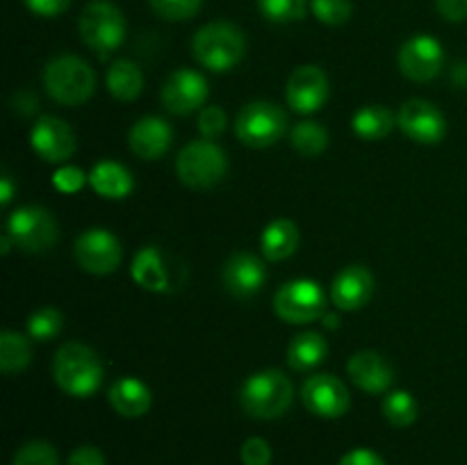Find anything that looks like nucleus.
<instances>
[{"instance_id": "1", "label": "nucleus", "mask_w": 467, "mask_h": 465, "mask_svg": "<svg viewBox=\"0 0 467 465\" xmlns=\"http://www.w3.org/2000/svg\"><path fill=\"white\" fill-rule=\"evenodd\" d=\"M103 363H100L99 354L82 342H67L55 354V383L67 395L78 397V399L94 395L103 383Z\"/></svg>"}, {"instance_id": "2", "label": "nucleus", "mask_w": 467, "mask_h": 465, "mask_svg": "<svg viewBox=\"0 0 467 465\" xmlns=\"http://www.w3.org/2000/svg\"><path fill=\"white\" fill-rule=\"evenodd\" d=\"M246 39L237 26L228 21H213L201 27L192 39V55L201 67L214 73H226L242 62Z\"/></svg>"}, {"instance_id": "3", "label": "nucleus", "mask_w": 467, "mask_h": 465, "mask_svg": "<svg viewBox=\"0 0 467 465\" xmlns=\"http://www.w3.org/2000/svg\"><path fill=\"white\" fill-rule=\"evenodd\" d=\"M295 388L281 369H263L251 374L240 390V404L255 419H276L292 406Z\"/></svg>"}, {"instance_id": "4", "label": "nucleus", "mask_w": 467, "mask_h": 465, "mask_svg": "<svg viewBox=\"0 0 467 465\" xmlns=\"http://www.w3.org/2000/svg\"><path fill=\"white\" fill-rule=\"evenodd\" d=\"M44 87L59 105H82L94 96L96 76L85 59L76 55H59L46 64Z\"/></svg>"}, {"instance_id": "5", "label": "nucleus", "mask_w": 467, "mask_h": 465, "mask_svg": "<svg viewBox=\"0 0 467 465\" xmlns=\"http://www.w3.org/2000/svg\"><path fill=\"white\" fill-rule=\"evenodd\" d=\"M228 158L213 140L190 141L176 158V173L192 190H210L226 178Z\"/></svg>"}, {"instance_id": "6", "label": "nucleus", "mask_w": 467, "mask_h": 465, "mask_svg": "<svg viewBox=\"0 0 467 465\" xmlns=\"http://www.w3.org/2000/svg\"><path fill=\"white\" fill-rule=\"evenodd\" d=\"M287 130V117L278 105L254 100L237 112L235 135L249 149L274 146Z\"/></svg>"}, {"instance_id": "7", "label": "nucleus", "mask_w": 467, "mask_h": 465, "mask_svg": "<svg viewBox=\"0 0 467 465\" xmlns=\"http://www.w3.org/2000/svg\"><path fill=\"white\" fill-rule=\"evenodd\" d=\"M80 36L96 53L108 55L126 39V18L109 0H91L80 14Z\"/></svg>"}, {"instance_id": "8", "label": "nucleus", "mask_w": 467, "mask_h": 465, "mask_svg": "<svg viewBox=\"0 0 467 465\" xmlns=\"http://www.w3.org/2000/svg\"><path fill=\"white\" fill-rule=\"evenodd\" d=\"M274 310L287 324H310L327 315V294L317 281L296 278L278 287Z\"/></svg>"}, {"instance_id": "9", "label": "nucleus", "mask_w": 467, "mask_h": 465, "mask_svg": "<svg viewBox=\"0 0 467 465\" xmlns=\"http://www.w3.org/2000/svg\"><path fill=\"white\" fill-rule=\"evenodd\" d=\"M7 232L26 253H44L57 242L59 226L57 219L41 205H23L9 217Z\"/></svg>"}, {"instance_id": "10", "label": "nucleus", "mask_w": 467, "mask_h": 465, "mask_svg": "<svg viewBox=\"0 0 467 465\" xmlns=\"http://www.w3.org/2000/svg\"><path fill=\"white\" fill-rule=\"evenodd\" d=\"M73 255L85 272L99 274V276L117 272L123 258L119 240L105 228H89V231L80 232Z\"/></svg>"}, {"instance_id": "11", "label": "nucleus", "mask_w": 467, "mask_h": 465, "mask_svg": "<svg viewBox=\"0 0 467 465\" xmlns=\"http://www.w3.org/2000/svg\"><path fill=\"white\" fill-rule=\"evenodd\" d=\"M397 126L409 140L424 146L441 144L447 132V123L441 109L424 98L406 100L397 112Z\"/></svg>"}, {"instance_id": "12", "label": "nucleus", "mask_w": 467, "mask_h": 465, "mask_svg": "<svg viewBox=\"0 0 467 465\" xmlns=\"http://www.w3.org/2000/svg\"><path fill=\"white\" fill-rule=\"evenodd\" d=\"M304 406L317 418L336 419L349 410L351 397L345 383L333 374H317L310 377L301 388Z\"/></svg>"}, {"instance_id": "13", "label": "nucleus", "mask_w": 467, "mask_h": 465, "mask_svg": "<svg viewBox=\"0 0 467 465\" xmlns=\"http://www.w3.org/2000/svg\"><path fill=\"white\" fill-rule=\"evenodd\" d=\"M445 62V50L441 41L429 35H418L406 41L397 55L400 71L415 82H429L441 73Z\"/></svg>"}, {"instance_id": "14", "label": "nucleus", "mask_w": 467, "mask_h": 465, "mask_svg": "<svg viewBox=\"0 0 467 465\" xmlns=\"http://www.w3.org/2000/svg\"><path fill=\"white\" fill-rule=\"evenodd\" d=\"M30 146L44 162L62 164L76 153V132L64 119L41 117L30 130Z\"/></svg>"}, {"instance_id": "15", "label": "nucleus", "mask_w": 467, "mask_h": 465, "mask_svg": "<svg viewBox=\"0 0 467 465\" xmlns=\"http://www.w3.org/2000/svg\"><path fill=\"white\" fill-rule=\"evenodd\" d=\"M285 100L295 112L313 114L324 108L328 100V78L319 67L306 64L295 68V73L287 80Z\"/></svg>"}, {"instance_id": "16", "label": "nucleus", "mask_w": 467, "mask_h": 465, "mask_svg": "<svg viewBox=\"0 0 467 465\" xmlns=\"http://www.w3.org/2000/svg\"><path fill=\"white\" fill-rule=\"evenodd\" d=\"M160 98L171 114H192L208 98V82L192 68H178L167 78Z\"/></svg>"}, {"instance_id": "17", "label": "nucleus", "mask_w": 467, "mask_h": 465, "mask_svg": "<svg viewBox=\"0 0 467 465\" xmlns=\"http://www.w3.org/2000/svg\"><path fill=\"white\" fill-rule=\"evenodd\" d=\"M223 287L231 292L237 299H249V296L258 294L263 290L265 281H267V269H265L263 260L258 255L249 253V251H240L233 253L226 260L222 269Z\"/></svg>"}, {"instance_id": "18", "label": "nucleus", "mask_w": 467, "mask_h": 465, "mask_svg": "<svg viewBox=\"0 0 467 465\" xmlns=\"http://www.w3.org/2000/svg\"><path fill=\"white\" fill-rule=\"evenodd\" d=\"M374 294V276L363 264H351L342 269L331 285V301L340 310L354 313L365 308Z\"/></svg>"}, {"instance_id": "19", "label": "nucleus", "mask_w": 467, "mask_h": 465, "mask_svg": "<svg viewBox=\"0 0 467 465\" xmlns=\"http://www.w3.org/2000/svg\"><path fill=\"white\" fill-rule=\"evenodd\" d=\"M349 378L365 392H386L395 381V369L377 351H358L347 363Z\"/></svg>"}, {"instance_id": "20", "label": "nucleus", "mask_w": 467, "mask_h": 465, "mask_svg": "<svg viewBox=\"0 0 467 465\" xmlns=\"http://www.w3.org/2000/svg\"><path fill=\"white\" fill-rule=\"evenodd\" d=\"M173 141V130L164 119L160 117H141L130 128L128 144L132 153L141 160H158L169 150Z\"/></svg>"}, {"instance_id": "21", "label": "nucleus", "mask_w": 467, "mask_h": 465, "mask_svg": "<svg viewBox=\"0 0 467 465\" xmlns=\"http://www.w3.org/2000/svg\"><path fill=\"white\" fill-rule=\"evenodd\" d=\"M132 278L146 292H158V294L173 287L171 269L158 246H144L137 251L135 260H132Z\"/></svg>"}, {"instance_id": "22", "label": "nucleus", "mask_w": 467, "mask_h": 465, "mask_svg": "<svg viewBox=\"0 0 467 465\" xmlns=\"http://www.w3.org/2000/svg\"><path fill=\"white\" fill-rule=\"evenodd\" d=\"M108 401L123 418H141L150 408V390L135 377H119L109 386Z\"/></svg>"}, {"instance_id": "23", "label": "nucleus", "mask_w": 467, "mask_h": 465, "mask_svg": "<svg viewBox=\"0 0 467 465\" xmlns=\"http://www.w3.org/2000/svg\"><path fill=\"white\" fill-rule=\"evenodd\" d=\"M89 185L103 199H126L132 191V173L114 160H100L91 169Z\"/></svg>"}, {"instance_id": "24", "label": "nucleus", "mask_w": 467, "mask_h": 465, "mask_svg": "<svg viewBox=\"0 0 467 465\" xmlns=\"http://www.w3.org/2000/svg\"><path fill=\"white\" fill-rule=\"evenodd\" d=\"M296 249H299V228L290 219H276L263 231L260 251L272 263L290 258Z\"/></svg>"}, {"instance_id": "25", "label": "nucleus", "mask_w": 467, "mask_h": 465, "mask_svg": "<svg viewBox=\"0 0 467 465\" xmlns=\"http://www.w3.org/2000/svg\"><path fill=\"white\" fill-rule=\"evenodd\" d=\"M328 356V345L324 336L315 331L299 333L290 340L287 346V365L296 372H308V369L319 367Z\"/></svg>"}, {"instance_id": "26", "label": "nucleus", "mask_w": 467, "mask_h": 465, "mask_svg": "<svg viewBox=\"0 0 467 465\" xmlns=\"http://www.w3.org/2000/svg\"><path fill=\"white\" fill-rule=\"evenodd\" d=\"M105 85L117 100H135L144 87V73L132 59H117L108 68Z\"/></svg>"}, {"instance_id": "27", "label": "nucleus", "mask_w": 467, "mask_h": 465, "mask_svg": "<svg viewBox=\"0 0 467 465\" xmlns=\"http://www.w3.org/2000/svg\"><path fill=\"white\" fill-rule=\"evenodd\" d=\"M395 126H397V117H392L390 109L381 108V105H368V108H360L358 112L354 114V121H351V128H354L356 135L365 141L383 140V137L390 135V130Z\"/></svg>"}, {"instance_id": "28", "label": "nucleus", "mask_w": 467, "mask_h": 465, "mask_svg": "<svg viewBox=\"0 0 467 465\" xmlns=\"http://www.w3.org/2000/svg\"><path fill=\"white\" fill-rule=\"evenodd\" d=\"M32 346L26 336L14 331H3L0 336V369L5 374L21 372L30 365Z\"/></svg>"}, {"instance_id": "29", "label": "nucleus", "mask_w": 467, "mask_h": 465, "mask_svg": "<svg viewBox=\"0 0 467 465\" xmlns=\"http://www.w3.org/2000/svg\"><path fill=\"white\" fill-rule=\"evenodd\" d=\"M290 141L296 153L306 155V158H315V155H322L327 150L328 132L317 121H299L292 128Z\"/></svg>"}, {"instance_id": "30", "label": "nucleus", "mask_w": 467, "mask_h": 465, "mask_svg": "<svg viewBox=\"0 0 467 465\" xmlns=\"http://www.w3.org/2000/svg\"><path fill=\"white\" fill-rule=\"evenodd\" d=\"M383 418L392 424V427H410L418 419V401L410 392L395 390L383 399Z\"/></svg>"}, {"instance_id": "31", "label": "nucleus", "mask_w": 467, "mask_h": 465, "mask_svg": "<svg viewBox=\"0 0 467 465\" xmlns=\"http://www.w3.org/2000/svg\"><path fill=\"white\" fill-rule=\"evenodd\" d=\"M62 313L57 308H53V305H46V308L35 310L30 315V319H27V336L36 342L50 340V337H55L62 331Z\"/></svg>"}, {"instance_id": "32", "label": "nucleus", "mask_w": 467, "mask_h": 465, "mask_svg": "<svg viewBox=\"0 0 467 465\" xmlns=\"http://www.w3.org/2000/svg\"><path fill=\"white\" fill-rule=\"evenodd\" d=\"M260 14L272 23H295L306 16L308 0H258Z\"/></svg>"}, {"instance_id": "33", "label": "nucleus", "mask_w": 467, "mask_h": 465, "mask_svg": "<svg viewBox=\"0 0 467 465\" xmlns=\"http://www.w3.org/2000/svg\"><path fill=\"white\" fill-rule=\"evenodd\" d=\"M12 465H59V460L53 445L44 440H32L16 451Z\"/></svg>"}, {"instance_id": "34", "label": "nucleus", "mask_w": 467, "mask_h": 465, "mask_svg": "<svg viewBox=\"0 0 467 465\" xmlns=\"http://www.w3.org/2000/svg\"><path fill=\"white\" fill-rule=\"evenodd\" d=\"M153 12L167 21H187L199 14L203 0H149Z\"/></svg>"}, {"instance_id": "35", "label": "nucleus", "mask_w": 467, "mask_h": 465, "mask_svg": "<svg viewBox=\"0 0 467 465\" xmlns=\"http://www.w3.org/2000/svg\"><path fill=\"white\" fill-rule=\"evenodd\" d=\"M313 14L324 26H342L351 18V0H313Z\"/></svg>"}, {"instance_id": "36", "label": "nucleus", "mask_w": 467, "mask_h": 465, "mask_svg": "<svg viewBox=\"0 0 467 465\" xmlns=\"http://www.w3.org/2000/svg\"><path fill=\"white\" fill-rule=\"evenodd\" d=\"M226 112L217 105H208V108L201 109L199 114V130L205 140H214V137L222 135L226 130Z\"/></svg>"}, {"instance_id": "37", "label": "nucleus", "mask_w": 467, "mask_h": 465, "mask_svg": "<svg viewBox=\"0 0 467 465\" xmlns=\"http://www.w3.org/2000/svg\"><path fill=\"white\" fill-rule=\"evenodd\" d=\"M240 459L244 465H269L272 463V447L265 438H249L242 445Z\"/></svg>"}, {"instance_id": "38", "label": "nucleus", "mask_w": 467, "mask_h": 465, "mask_svg": "<svg viewBox=\"0 0 467 465\" xmlns=\"http://www.w3.org/2000/svg\"><path fill=\"white\" fill-rule=\"evenodd\" d=\"M85 181H89V176L80 171L78 167H59L57 171L53 173V185L57 187L64 194H71V191H78Z\"/></svg>"}, {"instance_id": "39", "label": "nucleus", "mask_w": 467, "mask_h": 465, "mask_svg": "<svg viewBox=\"0 0 467 465\" xmlns=\"http://www.w3.org/2000/svg\"><path fill=\"white\" fill-rule=\"evenodd\" d=\"M23 3H26V7L30 9L32 14H36V16L53 18L67 12L71 0H23Z\"/></svg>"}, {"instance_id": "40", "label": "nucleus", "mask_w": 467, "mask_h": 465, "mask_svg": "<svg viewBox=\"0 0 467 465\" xmlns=\"http://www.w3.org/2000/svg\"><path fill=\"white\" fill-rule=\"evenodd\" d=\"M67 465H105V456L99 447H78L71 456H68Z\"/></svg>"}, {"instance_id": "41", "label": "nucleus", "mask_w": 467, "mask_h": 465, "mask_svg": "<svg viewBox=\"0 0 467 465\" xmlns=\"http://www.w3.org/2000/svg\"><path fill=\"white\" fill-rule=\"evenodd\" d=\"M436 7L442 18L451 23H461L467 18V0H436Z\"/></svg>"}, {"instance_id": "42", "label": "nucleus", "mask_w": 467, "mask_h": 465, "mask_svg": "<svg viewBox=\"0 0 467 465\" xmlns=\"http://www.w3.org/2000/svg\"><path fill=\"white\" fill-rule=\"evenodd\" d=\"M340 465H386V460L372 450H351L342 456Z\"/></svg>"}, {"instance_id": "43", "label": "nucleus", "mask_w": 467, "mask_h": 465, "mask_svg": "<svg viewBox=\"0 0 467 465\" xmlns=\"http://www.w3.org/2000/svg\"><path fill=\"white\" fill-rule=\"evenodd\" d=\"M12 196H14L12 178H9L7 173H3V178H0V205H9Z\"/></svg>"}, {"instance_id": "44", "label": "nucleus", "mask_w": 467, "mask_h": 465, "mask_svg": "<svg viewBox=\"0 0 467 465\" xmlns=\"http://www.w3.org/2000/svg\"><path fill=\"white\" fill-rule=\"evenodd\" d=\"M324 322H327V326H331V328H337V317L336 315H324Z\"/></svg>"}]
</instances>
